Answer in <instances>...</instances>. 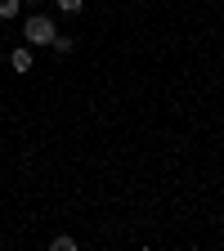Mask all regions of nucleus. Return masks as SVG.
<instances>
[{"instance_id": "1", "label": "nucleus", "mask_w": 224, "mask_h": 251, "mask_svg": "<svg viewBox=\"0 0 224 251\" xmlns=\"http://www.w3.org/2000/svg\"><path fill=\"white\" fill-rule=\"evenodd\" d=\"M58 36V27H54V18H45V14H31L27 23H23V41L27 45H50Z\"/></svg>"}, {"instance_id": "2", "label": "nucleus", "mask_w": 224, "mask_h": 251, "mask_svg": "<svg viewBox=\"0 0 224 251\" xmlns=\"http://www.w3.org/2000/svg\"><path fill=\"white\" fill-rule=\"evenodd\" d=\"M9 68H14V72H31V50H27V45H18V50L9 54Z\"/></svg>"}, {"instance_id": "3", "label": "nucleus", "mask_w": 224, "mask_h": 251, "mask_svg": "<svg viewBox=\"0 0 224 251\" xmlns=\"http://www.w3.org/2000/svg\"><path fill=\"white\" fill-rule=\"evenodd\" d=\"M50 247H54V251H76V238H72V233H58Z\"/></svg>"}, {"instance_id": "4", "label": "nucleus", "mask_w": 224, "mask_h": 251, "mask_svg": "<svg viewBox=\"0 0 224 251\" xmlns=\"http://www.w3.org/2000/svg\"><path fill=\"white\" fill-rule=\"evenodd\" d=\"M23 9V0H0V18H18Z\"/></svg>"}, {"instance_id": "5", "label": "nucleus", "mask_w": 224, "mask_h": 251, "mask_svg": "<svg viewBox=\"0 0 224 251\" xmlns=\"http://www.w3.org/2000/svg\"><path fill=\"white\" fill-rule=\"evenodd\" d=\"M54 5H58L63 14H81V9H85V0H54Z\"/></svg>"}, {"instance_id": "6", "label": "nucleus", "mask_w": 224, "mask_h": 251, "mask_svg": "<svg viewBox=\"0 0 224 251\" xmlns=\"http://www.w3.org/2000/svg\"><path fill=\"white\" fill-rule=\"evenodd\" d=\"M50 45H54V54H72V36H54Z\"/></svg>"}, {"instance_id": "7", "label": "nucleus", "mask_w": 224, "mask_h": 251, "mask_svg": "<svg viewBox=\"0 0 224 251\" xmlns=\"http://www.w3.org/2000/svg\"><path fill=\"white\" fill-rule=\"evenodd\" d=\"M220 5H224V0H220Z\"/></svg>"}]
</instances>
